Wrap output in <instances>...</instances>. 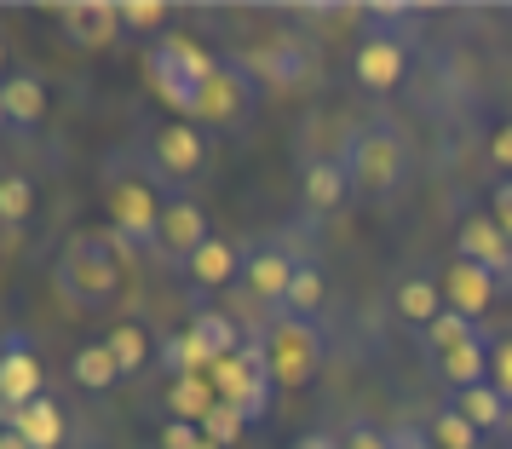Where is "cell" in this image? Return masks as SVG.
Listing matches in <instances>:
<instances>
[{
	"label": "cell",
	"mask_w": 512,
	"mask_h": 449,
	"mask_svg": "<svg viewBox=\"0 0 512 449\" xmlns=\"http://www.w3.org/2000/svg\"><path fill=\"white\" fill-rule=\"evenodd\" d=\"M392 449H432V444H426V432H415V426H397Z\"/></svg>",
	"instance_id": "40"
},
{
	"label": "cell",
	"mask_w": 512,
	"mask_h": 449,
	"mask_svg": "<svg viewBox=\"0 0 512 449\" xmlns=\"http://www.w3.org/2000/svg\"><path fill=\"white\" fill-rule=\"evenodd\" d=\"M489 213H495V225L512 237V179H501V185H495V208H489Z\"/></svg>",
	"instance_id": "38"
},
{
	"label": "cell",
	"mask_w": 512,
	"mask_h": 449,
	"mask_svg": "<svg viewBox=\"0 0 512 449\" xmlns=\"http://www.w3.org/2000/svg\"><path fill=\"white\" fill-rule=\"evenodd\" d=\"M213 403H219V386L213 375H185V380H167V409H173V421H208Z\"/></svg>",
	"instance_id": "23"
},
{
	"label": "cell",
	"mask_w": 512,
	"mask_h": 449,
	"mask_svg": "<svg viewBox=\"0 0 512 449\" xmlns=\"http://www.w3.org/2000/svg\"><path fill=\"white\" fill-rule=\"evenodd\" d=\"M47 81L35 70H12L6 81H0V121H6V133H35L41 121H47Z\"/></svg>",
	"instance_id": "12"
},
{
	"label": "cell",
	"mask_w": 512,
	"mask_h": 449,
	"mask_svg": "<svg viewBox=\"0 0 512 449\" xmlns=\"http://www.w3.org/2000/svg\"><path fill=\"white\" fill-rule=\"evenodd\" d=\"M58 24L75 47H110L121 35V6L116 0H70V6H58Z\"/></svg>",
	"instance_id": "15"
},
{
	"label": "cell",
	"mask_w": 512,
	"mask_h": 449,
	"mask_svg": "<svg viewBox=\"0 0 512 449\" xmlns=\"http://www.w3.org/2000/svg\"><path fill=\"white\" fill-rule=\"evenodd\" d=\"M340 438H346V449H392V432H374L369 421L346 426V432H340Z\"/></svg>",
	"instance_id": "36"
},
{
	"label": "cell",
	"mask_w": 512,
	"mask_h": 449,
	"mask_svg": "<svg viewBox=\"0 0 512 449\" xmlns=\"http://www.w3.org/2000/svg\"><path fill=\"white\" fill-rule=\"evenodd\" d=\"M35 398H47V369H41V357L24 334H6V346H0V409L12 415Z\"/></svg>",
	"instance_id": "9"
},
{
	"label": "cell",
	"mask_w": 512,
	"mask_h": 449,
	"mask_svg": "<svg viewBox=\"0 0 512 449\" xmlns=\"http://www.w3.org/2000/svg\"><path fill=\"white\" fill-rule=\"evenodd\" d=\"M265 346H271V369H277L282 386H305L311 380V369H317V334L305 323H282Z\"/></svg>",
	"instance_id": "17"
},
{
	"label": "cell",
	"mask_w": 512,
	"mask_h": 449,
	"mask_svg": "<svg viewBox=\"0 0 512 449\" xmlns=\"http://www.w3.org/2000/svg\"><path fill=\"white\" fill-rule=\"evenodd\" d=\"M162 369H167L173 380H185V375H208L213 363H208V352L196 346V334L179 329V334H173V340L162 346Z\"/></svg>",
	"instance_id": "30"
},
{
	"label": "cell",
	"mask_w": 512,
	"mask_h": 449,
	"mask_svg": "<svg viewBox=\"0 0 512 449\" xmlns=\"http://www.w3.org/2000/svg\"><path fill=\"white\" fill-rule=\"evenodd\" d=\"M0 449H29V438H18L12 426H0Z\"/></svg>",
	"instance_id": "41"
},
{
	"label": "cell",
	"mask_w": 512,
	"mask_h": 449,
	"mask_svg": "<svg viewBox=\"0 0 512 449\" xmlns=\"http://www.w3.org/2000/svg\"><path fill=\"white\" fill-rule=\"evenodd\" d=\"M455 254L484 265L489 277L501 283V294H512V237L495 225V213H466L461 231H455Z\"/></svg>",
	"instance_id": "8"
},
{
	"label": "cell",
	"mask_w": 512,
	"mask_h": 449,
	"mask_svg": "<svg viewBox=\"0 0 512 449\" xmlns=\"http://www.w3.org/2000/svg\"><path fill=\"white\" fill-rule=\"evenodd\" d=\"M208 237H213V231H208V213H202V202H196V196H185V190H179V196H167V202H162V225H156V254H162L173 271H185L190 254H196Z\"/></svg>",
	"instance_id": "7"
},
{
	"label": "cell",
	"mask_w": 512,
	"mask_h": 449,
	"mask_svg": "<svg viewBox=\"0 0 512 449\" xmlns=\"http://www.w3.org/2000/svg\"><path fill=\"white\" fill-rule=\"evenodd\" d=\"M351 190H357V179H351L346 156H311V162L300 167V202L311 213H340L351 202Z\"/></svg>",
	"instance_id": "11"
},
{
	"label": "cell",
	"mask_w": 512,
	"mask_h": 449,
	"mask_svg": "<svg viewBox=\"0 0 512 449\" xmlns=\"http://www.w3.org/2000/svg\"><path fill=\"white\" fill-rule=\"evenodd\" d=\"M116 6H121V29H133V35L167 24V6H162V0H116Z\"/></svg>",
	"instance_id": "33"
},
{
	"label": "cell",
	"mask_w": 512,
	"mask_h": 449,
	"mask_svg": "<svg viewBox=\"0 0 512 449\" xmlns=\"http://www.w3.org/2000/svg\"><path fill=\"white\" fill-rule=\"evenodd\" d=\"M58 294L81 311H104L116 306L121 294V237H98V231H75L64 242V254L52 265Z\"/></svg>",
	"instance_id": "1"
},
{
	"label": "cell",
	"mask_w": 512,
	"mask_h": 449,
	"mask_svg": "<svg viewBox=\"0 0 512 449\" xmlns=\"http://www.w3.org/2000/svg\"><path fill=\"white\" fill-rule=\"evenodd\" d=\"M489 380H495V386L507 392V403H512V334L489 346Z\"/></svg>",
	"instance_id": "34"
},
{
	"label": "cell",
	"mask_w": 512,
	"mask_h": 449,
	"mask_svg": "<svg viewBox=\"0 0 512 449\" xmlns=\"http://www.w3.org/2000/svg\"><path fill=\"white\" fill-rule=\"evenodd\" d=\"M317 311H323V265L300 260L294 283H288V294H282V323H311Z\"/></svg>",
	"instance_id": "25"
},
{
	"label": "cell",
	"mask_w": 512,
	"mask_h": 449,
	"mask_svg": "<svg viewBox=\"0 0 512 449\" xmlns=\"http://www.w3.org/2000/svg\"><path fill=\"white\" fill-rule=\"evenodd\" d=\"M0 426H12L18 438H29V449H64V438H70V415H64V403L52 392L24 403V409H12Z\"/></svg>",
	"instance_id": "16"
},
{
	"label": "cell",
	"mask_w": 512,
	"mask_h": 449,
	"mask_svg": "<svg viewBox=\"0 0 512 449\" xmlns=\"http://www.w3.org/2000/svg\"><path fill=\"white\" fill-rule=\"evenodd\" d=\"M294 271H300V254H294V248H282V242H254V248H248V265H242V288H248L254 300L282 311V294L294 283Z\"/></svg>",
	"instance_id": "10"
},
{
	"label": "cell",
	"mask_w": 512,
	"mask_h": 449,
	"mask_svg": "<svg viewBox=\"0 0 512 449\" xmlns=\"http://www.w3.org/2000/svg\"><path fill=\"white\" fill-rule=\"evenodd\" d=\"M449 403H455L466 421L484 432V438H489V432H501V438H507V409H512V403H507V392H501L495 380H484V386H466V392H455Z\"/></svg>",
	"instance_id": "20"
},
{
	"label": "cell",
	"mask_w": 512,
	"mask_h": 449,
	"mask_svg": "<svg viewBox=\"0 0 512 449\" xmlns=\"http://www.w3.org/2000/svg\"><path fill=\"white\" fill-rule=\"evenodd\" d=\"M438 283H443V300H449V311H461L466 323H478V317L495 306V294H501V283L489 277L484 265L461 260V254L449 260V271H443Z\"/></svg>",
	"instance_id": "14"
},
{
	"label": "cell",
	"mask_w": 512,
	"mask_h": 449,
	"mask_svg": "<svg viewBox=\"0 0 512 449\" xmlns=\"http://www.w3.org/2000/svg\"><path fill=\"white\" fill-rule=\"evenodd\" d=\"M242 265H248V248H236L231 237H208L190 254L185 277L196 288H231V283H242Z\"/></svg>",
	"instance_id": "18"
},
{
	"label": "cell",
	"mask_w": 512,
	"mask_h": 449,
	"mask_svg": "<svg viewBox=\"0 0 512 449\" xmlns=\"http://www.w3.org/2000/svg\"><path fill=\"white\" fill-rule=\"evenodd\" d=\"M472 334H478V323H466L461 311H443L438 323L426 329V346H432V357H443V352H455L461 340H472Z\"/></svg>",
	"instance_id": "31"
},
{
	"label": "cell",
	"mask_w": 512,
	"mask_h": 449,
	"mask_svg": "<svg viewBox=\"0 0 512 449\" xmlns=\"http://www.w3.org/2000/svg\"><path fill=\"white\" fill-rule=\"evenodd\" d=\"M248 110H254V87H248L242 64H219V70H213V81L202 87V110H196V121L236 127V121H248Z\"/></svg>",
	"instance_id": "13"
},
{
	"label": "cell",
	"mask_w": 512,
	"mask_h": 449,
	"mask_svg": "<svg viewBox=\"0 0 512 449\" xmlns=\"http://www.w3.org/2000/svg\"><path fill=\"white\" fill-rule=\"evenodd\" d=\"M150 87L162 93V104L173 110V121H196L202 110V87L213 81L219 70V58L202 52L190 35H156V47H150Z\"/></svg>",
	"instance_id": "2"
},
{
	"label": "cell",
	"mask_w": 512,
	"mask_h": 449,
	"mask_svg": "<svg viewBox=\"0 0 512 449\" xmlns=\"http://www.w3.org/2000/svg\"><path fill=\"white\" fill-rule=\"evenodd\" d=\"M190 334H196V346L208 352V363H225V357H236L248 346L242 329L231 323V311H196V317H190Z\"/></svg>",
	"instance_id": "22"
},
{
	"label": "cell",
	"mask_w": 512,
	"mask_h": 449,
	"mask_svg": "<svg viewBox=\"0 0 512 449\" xmlns=\"http://www.w3.org/2000/svg\"><path fill=\"white\" fill-rule=\"evenodd\" d=\"M507 438H512V409H507Z\"/></svg>",
	"instance_id": "43"
},
{
	"label": "cell",
	"mask_w": 512,
	"mask_h": 449,
	"mask_svg": "<svg viewBox=\"0 0 512 449\" xmlns=\"http://www.w3.org/2000/svg\"><path fill=\"white\" fill-rule=\"evenodd\" d=\"M110 225L127 248H150L156 254V225H162V190H156V173H127L121 162H110Z\"/></svg>",
	"instance_id": "3"
},
{
	"label": "cell",
	"mask_w": 512,
	"mask_h": 449,
	"mask_svg": "<svg viewBox=\"0 0 512 449\" xmlns=\"http://www.w3.org/2000/svg\"><path fill=\"white\" fill-rule=\"evenodd\" d=\"M489 162H495V167L512 179V121H501V127L489 133Z\"/></svg>",
	"instance_id": "37"
},
{
	"label": "cell",
	"mask_w": 512,
	"mask_h": 449,
	"mask_svg": "<svg viewBox=\"0 0 512 449\" xmlns=\"http://www.w3.org/2000/svg\"><path fill=\"white\" fill-rule=\"evenodd\" d=\"M242 426H248V421H242V409H231V403L219 398V403H213V415L202 421V438L219 444V449H231L236 438H242Z\"/></svg>",
	"instance_id": "32"
},
{
	"label": "cell",
	"mask_w": 512,
	"mask_h": 449,
	"mask_svg": "<svg viewBox=\"0 0 512 449\" xmlns=\"http://www.w3.org/2000/svg\"><path fill=\"white\" fill-rule=\"evenodd\" d=\"M420 432H426V444H432V449H478V444H484V432L466 421L455 403H443V409L420 426Z\"/></svg>",
	"instance_id": "26"
},
{
	"label": "cell",
	"mask_w": 512,
	"mask_h": 449,
	"mask_svg": "<svg viewBox=\"0 0 512 449\" xmlns=\"http://www.w3.org/2000/svg\"><path fill=\"white\" fill-rule=\"evenodd\" d=\"M288 449H346V438L340 432H300Z\"/></svg>",
	"instance_id": "39"
},
{
	"label": "cell",
	"mask_w": 512,
	"mask_h": 449,
	"mask_svg": "<svg viewBox=\"0 0 512 449\" xmlns=\"http://www.w3.org/2000/svg\"><path fill=\"white\" fill-rule=\"evenodd\" d=\"M144 156H150V173L162 185H190L208 167V139L196 121H162L144 133Z\"/></svg>",
	"instance_id": "5"
},
{
	"label": "cell",
	"mask_w": 512,
	"mask_h": 449,
	"mask_svg": "<svg viewBox=\"0 0 512 449\" xmlns=\"http://www.w3.org/2000/svg\"><path fill=\"white\" fill-rule=\"evenodd\" d=\"M392 311H397V323H409V329H432L443 311H449L443 283L438 277H403V283L392 288Z\"/></svg>",
	"instance_id": "19"
},
{
	"label": "cell",
	"mask_w": 512,
	"mask_h": 449,
	"mask_svg": "<svg viewBox=\"0 0 512 449\" xmlns=\"http://www.w3.org/2000/svg\"><path fill=\"white\" fill-rule=\"evenodd\" d=\"M196 449H219V444H208V438H202V444H196Z\"/></svg>",
	"instance_id": "42"
},
{
	"label": "cell",
	"mask_w": 512,
	"mask_h": 449,
	"mask_svg": "<svg viewBox=\"0 0 512 449\" xmlns=\"http://www.w3.org/2000/svg\"><path fill=\"white\" fill-rule=\"evenodd\" d=\"M403 75H409V41L392 35V29H369L363 47L351 52V81H357L363 93L386 98V93L403 87Z\"/></svg>",
	"instance_id": "6"
},
{
	"label": "cell",
	"mask_w": 512,
	"mask_h": 449,
	"mask_svg": "<svg viewBox=\"0 0 512 449\" xmlns=\"http://www.w3.org/2000/svg\"><path fill=\"white\" fill-rule=\"evenodd\" d=\"M196 444H202L196 421H162V449H196Z\"/></svg>",
	"instance_id": "35"
},
{
	"label": "cell",
	"mask_w": 512,
	"mask_h": 449,
	"mask_svg": "<svg viewBox=\"0 0 512 449\" xmlns=\"http://www.w3.org/2000/svg\"><path fill=\"white\" fill-rule=\"evenodd\" d=\"M29 208H35V185L24 173H6L0 179V219H6V248H18V231H24Z\"/></svg>",
	"instance_id": "27"
},
{
	"label": "cell",
	"mask_w": 512,
	"mask_h": 449,
	"mask_svg": "<svg viewBox=\"0 0 512 449\" xmlns=\"http://www.w3.org/2000/svg\"><path fill=\"white\" fill-rule=\"evenodd\" d=\"M104 346L116 352V363H121V375H139L144 363L156 357V346H150V334L139 329V323H121V329H110L104 334Z\"/></svg>",
	"instance_id": "28"
},
{
	"label": "cell",
	"mask_w": 512,
	"mask_h": 449,
	"mask_svg": "<svg viewBox=\"0 0 512 449\" xmlns=\"http://www.w3.org/2000/svg\"><path fill=\"white\" fill-rule=\"evenodd\" d=\"M305 64H311V58H305V47L294 41V35H282V41H271V47L259 52V70L271 75L277 87H288V81H300V75H305Z\"/></svg>",
	"instance_id": "29"
},
{
	"label": "cell",
	"mask_w": 512,
	"mask_h": 449,
	"mask_svg": "<svg viewBox=\"0 0 512 449\" xmlns=\"http://www.w3.org/2000/svg\"><path fill=\"white\" fill-rule=\"evenodd\" d=\"M340 156H346L357 190H369V196H392V190L403 185V162H409V150H403V133H397L392 121H363Z\"/></svg>",
	"instance_id": "4"
},
{
	"label": "cell",
	"mask_w": 512,
	"mask_h": 449,
	"mask_svg": "<svg viewBox=\"0 0 512 449\" xmlns=\"http://www.w3.org/2000/svg\"><path fill=\"white\" fill-rule=\"evenodd\" d=\"M438 375L455 386V392H466V386H484L489 380V346H484V334H472V340H461L455 352H443L438 357Z\"/></svg>",
	"instance_id": "21"
},
{
	"label": "cell",
	"mask_w": 512,
	"mask_h": 449,
	"mask_svg": "<svg viewBox=\"0 0 512 449\" xmlns=\"http://www.w3.org/2000/svg\"><path fill=\"white\" fill-rule=\"evenodd\" d=\"M70 380L81 386V392H110V386L121 380L116 352H110L104 340H93V346H81V352L70 357Z\"/></svg>",
	"instance_id": "24"
}]
</instances>
